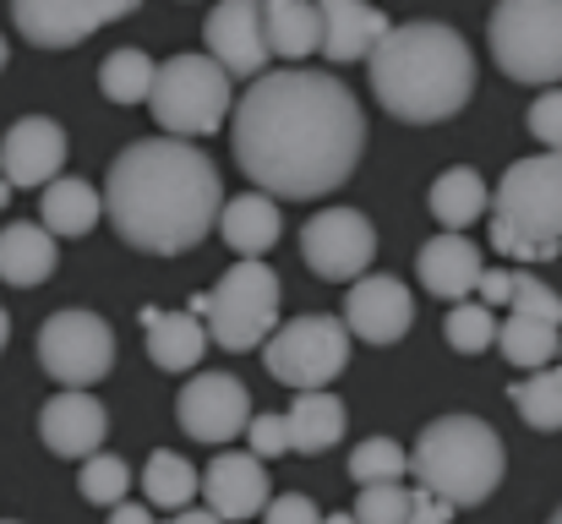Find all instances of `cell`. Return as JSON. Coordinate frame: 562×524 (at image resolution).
Instances as JSON below:
<instances>
[{"label":"cell","instance_id":"obj_1","mask_svg":"<svg viewBox=\"0 0 562 524\" xmlns=\"http://www.w3.org/2000/svg\"><path fill=\"white\" fill-rule=\"evenodd\" d=\"M229 143L235 165L257 180V191L312 202L356 175L367 148V115L339 77L284 66L262 71L240 93V104L229 110Z\"/></svg>","mask_w":562,"mask_h":524},{"label":"cell","instance_id":"obj_2","mask_svg":"<svg viewBox=\"0 0 562 524\" xmlns=\"http://www.w3.org/2000/svg\"><path fill=\"white\" fill-rule=\"evenodd\" d=\"M104 208L110 224L126 246L176 257L191 252L224 208V186L213 159L187 137H143L121 148L104 180Z\"/></svg>","mask_w":562,"mask_h":524},{"label":"cell","instance_id":"obj_3","mask_svg":"<svg viewBox=\"0 0 562 524\" xmlns=\"http://www.w3.org/2000/svg\"><path fill=\"white\" fill-rule=\"evenodd\" d=\"M372 93L393 121L431 126L470 104L475 93V55L448 22H404L387 27L367 55Z\"/></svg>","mask_w":562,"mask_h":524},{"label":"cell","instance_id":"obj_4","mask_svg":"<svg viewBox=\"0 0 562 524\" xmlns=\"http://www.w3.org/2000/svg\"><path fill=\"white\" fill-rule=\"evenodd\" d=\"M409 465H415L420 492H431L453 509H475L503 487L508 454H503V437L481 415H442L415 437Z\"/></svg>","mask_w":562,"mask_h":524},{"label":"cell","instance_id":"obj_5","mask_svg":"<svg viewBox=\"0 0 562 524\" xmlns=\"http://www.w3.org/2000/svg\"><path fill=\"white\" fill-rule=\"evenodd\" d=\"M492 246L514 263H547L562 246V154L508 165L492 191Z\"/></svg>","mask_w":562,"mask_h":524},{"label":"cell","instance_id":"obj_6","mask_svg":"<svg viewBox=\"0 0 562 524\" xmlns=\"http://www.w3.org/2000/svg\"><path fill=\"white\" fill-rule=\"evenodd\" d=\"M279 301H284L279 274L268 263H257V257H240L207 296H191L187 306L207 323L213 349L240 355V349L268 345V334L279 328Z\"/></svg>","mask_w":562,"mask_h":524},{"label":"cell","instance_id":"obj_7","mask_svg":"<svg viewBox=\"0 0 562 524\" xmlns=\"http://www.w3.org/2000/svg\"><path fill=\"white\" fill-rule=\"evenodd\" d=\"M486 44L503 77L530 88L562 82V0H497Z\"/></svg>","mask_w":562,"mask_h":524},{"label":"cell","instance_id":"obj_8","mask_svg":"<svg viewBox=\"0 0 562 524\" xmlns=\"http://www.w3.org/2000/svg\"><path fill=\"white\" fill-rule=\"evenodd\" d=\"M154 121L170 132V137H207L229 121L235 110V88H229V71L213 60V55H176L159 66L154 77Z\"/></svg>","mask_w":562,"mask_h":524},{"label":"cell","instance_id":"obj_9","mask_svg":"<svg viewBox=\"0 0 562 524\" xmlns=\"http://www.w3.org/2000/svg\"><path fill=\"white\" fill-rule=\"evenodd\" d=\"M262 366L284 388H328L350 366V328L339 317H290L268 334Z\"/></svg>","mask_w":562,"mask_h":524},{"label":"cell","instance_id":"obj_10","mask_svg":"<svg viewBox=\"0 0 562 524\" xmlns=\"http://www.w3.org/2000/svg\"><path fill=\"white\" fill-rule=\"evenodd\" d=\"M38 360L60 388H93L115 366V334L99 312L66 306L38 328Z\"/></svg>","mask_w":562,"mask_h":524},{"label":"cell","instance_id":"obj_11","mask_svg":"<svg viewBox=\"0 0 562 524\" xmlns=\"http://www.w3.org/2000/svg\"><path fill=\"white\" fill-rule=\"evenodd\" d=\"M301 252H306V268L328 285H356L376 257V230L367 213L356 208H328L317 219H306L301 230Z\"/></svg>","mask_w":562,"mask_h":524},{"label":"cell","instance_id":"obj_12","mask_svg":"<svg viewBox=\"0 0 562 524\" xmlns=\"http://www.w3.org/2000/svg\"><path fill=\"white\" fill-rule=\"evenodd\" d=\"M176 415H181V432L196 443H229V437H246V421H251V388L229 371H196L181 399H176Z\"/></svg>","mask_w":562,"mask_h":524},{"label":"cell","instance_id":"obj_13","mask_svg":"<svg viewBox=\"0 0 562 524\" xmlns=\"http://www.w3.org/2000/svg\"><path fill=\"white\" fill-rule=\"evenodd\" d=\"M143 0H11V22L38 49H71L104 22L132 16Z\"/></svg>","mask_w":562,"mask_h":524},{"label":"cell","instance_id":"obj_14","mask_svg":"<svg viewBox=\"0 0 562 524\" xmlns=\"http://www.w3.org/2000/svg\"><path fill=\"white\" fill-rule=\"evenodd\" d=\"M202 44L229 77H262V66L273 55L262 0H218L202 22Z\"/></svg>","mask_w":562,"mask_h":524},{"label":"cell","instance_id":"obj_15","mask_svg":"<svg viewBox=\"0 0 562 524\" xmlns=\"http://www.w3.org/2000/svg\"><path fill=\"white\" fill-rule=\"evenodd\" d=\"M415 323V301L404 290V279L393 274H361L350 285V301H345V328L367 345H393L404 339Z\"/></svg>","mask_w":562,"mask_h":524},{"label":"cell","instance_id":"obj_16","mask_svg":"<svg viewBox=\"0 0 562 524\" xmlns=\"http://www.w3.org/2000/svg\"><path fill=\"white\" fill-rule=\"evenodd\" d=\"M66 170V132L49 115H22L0 137V175L11 186H49Z\"/></svg>","mask_w":562,"mask_h":524},{"label":"cell","instance_id":"obj_17","mask_svg":"<svg viewBox=\"0 0 562 524\" xmlns=\"http://www.w3.org/2000/svg\"><path fill=\"white\" fill-rule=\"evenodd\" d=\"M202 498L224 524H246L268 509V470L257 454H218L202 470Z\"/></svg>","mask_w":562,"mask_h":524},{"label":"cell","instance_id":"obj_18","mask_svg":"<svg viewBox=\"0 0 562 524\" xmlns=\"http://www.w3.org/2000/svg\"><path fill=\"white\" fill-rule=\"evenodd\" d=\"M104 432H110V415H104V404H99L93 393H82V388L55 393V399L44 404V415H38V437H44V448L60 454V459H88V454H99Z\"/></svg>","mask_w":562,"mask_h":524},{"label":"cell","instance_id":"obj_19","mask_svg":"<svg viewBox=\"0 0 562 524\" xmlns=\"http://www.w3.org/2000/svg\"><path fill=\"white\" fill-rule=\"evenodd\" d=\"M415 268H420V285H426L437 301H464V296H475V285H481V274H486L481 246L464 241L459 230H442L437 241H426Z\"/></svg>","mask_w":562,"mask_h":524},{"label":"cell","instance_id":"obj_20","mask_svg":"<svg viewBox=\"0 0 562 524\" xmlns=\"http://www.w3.org/2000/svg\"><path fill=\"white\" fill-rule=\"evenodd\" d=\"M143 334H148V360L159 371H196V360L213 349L207 323L196 312H159L143 306Z\"/></svg>","mask_w":562,"mask_h":524},{"label":"cell","instance_id":"obj_21","mask_svg":"<svg viewBox=\"0 0 562 524\" xmlns=\"http://www.w3.org/2000/svg\"><path fill=\"white\" fill-rule=\"evenodd\" d=\"M323 5V55L328 60H367L376 38L393 27L372 0H317Z\"/></svg>","mask_w":562,"mask_h":524},{"label":"cell","instance_id":"obj_22","mask_svg":"<svg viewBox=\"0 0 562 524\" xmlns=\"http://www.w3.org/2000/svg\"><path fill=\"white\" fill-rule=\"evenodd\" d=\"M218 235L235 257H262L279 241V202L268 191H246L218 208Z\"/></svg>","mask_w":562,"mask_h":524},{"label":"cell","instance_id":"obj_23","mask_svg":"<svg viewBox=\"0 0 562 524\" xmlns=\"http://www.w3.org/2000/svg\"><path fill=\"white\" fill-rule=\"evenodd\" d=\"M38 219H44V230H49V235H66V241H77V235H88V230L104 219V191H99V186H88V180L55 175V180L44 186Z\"/></svg>","mask_w":562,"mask_h":524},{"label":"cell","instance_id":"obj_24","mask_svg":"<svg viewBox=\"0 0 562 524\" xmlns=\"http://www.w3.org/2000/svg\"><path fill=\"white\" fill-rule=\"evenodd\" d=\"M55 274V235L44 224H5L0 230V285L33 290Z\"/></svg>","mask_w":562,"mask_h":524},{"label":"cell","instance_id":"obj_25","mask_svg":"<svg viewBox=\"0 0 562 524\" xmlns=\"http://www.w3.org/2000/svg\"><path fill=\"white\" fill-rule=\"evenodd\" d=\"M284 421H290V454H328L345 437V426H350L345 404L334 393H323V388L295 393V404H290Z\"/></svg>","mask_w":562,"mask_h":524},{"label":"cell","instance_id":"obj_26","mask_svg":"<svg viewBox=\"0 0 562 524\" xmlns=\"http://www.w3.org/2000/svg\"><path fill=\"white\" fill-rule=\"evenodd\" d=\"M268 49L284 60H306L323 49V5L317 0H262Z\"/></svg>","mask_w":562,"mask_h":524},{"label":"cell","instance_id":"obj_27","mask_svg":"<svg viewBox=\"0 0 562 524\" xmlns=\"http://www.w3.org/2000/svg\"><path fill=\"white\" fill-rule=\"evenodd\" d=\"M486 208H492V191H486V180L470 170V165H453V170L437 175V186H431V219L442 230H459L464 235V224H475Z\"/></svg>","mask_w":562,"mask_h":524},{"label":"cell","instance_id":"obj_28","mask_svg":"<svg viewBox=\"0 0 562 524\" xmlns=\"http://www.w3.org/2000/svg\"><path fill=\"white\" fill-rule=\"evenodd\" d=\"M196 487H202V476L191 470L187 454H176V448H154V454H148V465H143L148 509H170V514H181V509H191Z\"/></svg>","mask_w":562,"mask_h":524},{"label":"cell","instance_id":"obj_29","mask_svg":"<svg viewBox=\"0 0 562 524\" xmlns=\"http://www.w3.org/2000/svg\"><path fill=\"white\" fill-rule=\"evenodd\" d=\"M497 345H503V355H508L514 366L541 371V366H552V360L562 355V328L558 323H541V317H519V312H508V317L497 323Z\"/></svg>","mask_w":562,"mask_h":524},{"label":"cell","instance_id":"obj_30","mask_svg":"<svg viewBox=\"0 0 562 524\" xmlns=\"http://www.w3.org/2000/svg\"><path fill=\"white\" fill-rule=\"evenodd\" d=\"M508 399H514V410L536 426V432H562V366H541V371H530V377H519L514 388H508Z\"/></svg>","mask_w":562,"mask_h":524},{"label":"cell","instance_id":"obj_31","mask_svg":"<svg viewBox=\"0 0 562 524\" xmlns=\"http://www.w3.org/2000/svg\"><path fill=\"white\" fill-rule=\"evenodd\" d=\"M154 77H159V66H154L143 49H115V55L99 66V88H104L110 104H148Z\"/></svg>","mask_w":562,"mask_h":524},{"label":"cell","instance_id":"obj_32","mask_svg":"<svg viewBox=\"0 0 562 524\" xmlns=\"http://www.w3.org/2000/svg\"><path fill=\"white\" fill-rule=\"evenodd\" d=\"M442 339L459 355H481V349L497 345V312L481 306V301H453L448 317H442Z\"/></svg>","mask_w":562,"mask_h":524},{"label":"cell","instance_id":"obj_33","mask_svg":"<svg viewBox=\"0 0 562 524\" xmlns=\"http://www.w3.org/2000/svg\"><path fill=\"white\" fill-rule=\"evenodd\" d=\"M404 470H409V454H404L393 437H367V443L350 454V481H361V487L404 481Z\"/></svg>","mask_w":562,"mask_h":524},{"label":"cell","instance_id":"obj_34","mask_svg":"<svg viewBox=\"0 0 562 524\" xmlns=\"http://www.w3.org/2000/svg\"><path fill=\"white\" fill-rule=\"evenodd\" d=\"M415 498H420V487L409 492L404 481H382V487H361L350 514H356V524H409Z\"/></svg>","mask_w":562,"mask_h":524},{"label":"cell","instance_id":"obj_35","mask_svg":"<svg viewBox=\"0 0 562 524\" xmlns=\"http://www.w3.org/2000/svg\"><path fill=\"white\" fill-rule=\"evenodd\" d=\"M126 487H132L126 459H115V454H88L82 459V498L88 503L115 509V503H126Z\"/></svg>","mask_w":562,"mask_h":524},{"label":"cell","instance_id":"obj_36","mask_svg":"<svg viewBox=\"0 0 562 524\" xmlns=\"http://www.w3.org/2000/svg\"><path fill=\"white\" fill-rule=\"evenodd\" d=\"M508 312H519V317H541V323H558L562 328V296L547 285V279H536V274H514Z\"/></svg>","mask_w":562,"mask_h":524},{"label":"cell","instance_id":"obj_37","mask_svg":"<svg viewBox=\"0 0 562 524\" xmlns=\"http://www.w3.org/2000/svg\"><path fill=\"white\" fill-rule=\"evenodd\" d=\"M246 443H251L257 459H279V454H290V421L284 415H251L246 421Z\"/></svg>","mask_w":562,"mask_h":524},{"label":"cell","instance_id":"obj_38","mask_svg":"<svg viewBox=\"0 0 562 524\" xmlns=\"http://www.w3.org/2000/svg\"><path fill=\"white\" fill-rule=\"evenodd\" d=\"M530 137H541L547 154H562V88H547L530 104Z\"/></svg>","mask_w":562,"mask_h":524},{"label":"cell","instance_id":"obj_39","mask_svg":"<svg viewBox=\"0 0 562 524\" xmlns=\"http://www.w3.org/2000/svg\"><path fill=\"white\" fill-rule=\"evenodd\" d=\"M262 524H323V514H317V503H312V498H301V492H284V498H268Z\"/></svg>","mask_w":562,"mask_h":524},{"label":"cell","instance_id":"obj_40","mask_svg":"<svg viewBox=\"0 0 562 524\" xmlns=\"http://www.w3.org/2000/svg\"><path fill=\"white\" fill-rule=\"evenodd\" d=\"M475 296H481V306H508V296H514V274H508V268H486L481 285H475Z\"/></svg>","mask_w":562,"mask_h":524},{"label":"cell","instance_id":"obj_41","mask_svg":"<svg viewBox=\"0 0 562 524\" xmlns=\"http://www.w3.org/2000/svg\"><path fill=\"white\" fill-rule=\"evenodd\" d=\"M448 520H453V503H442V498H431V492H420V498H415L409 524H448Z\"/></svg>","mask_w":562,"mask_h":524},{"label":"cell","instance_id":"obj_42","mask_svg":"<svg viewBox=\"0 0 562 524\" xmlns=\"http://www.w3.org/2000/svg\"><path fill=\"white\" fill-rule=\"evenodd\" d=\"M110 524H154V514H148L143 503H115V509H110Z\"/></svg>","mask_w":562,"mask_h":524},{"label":"cell","instance_id":"obj_43","mask_svg":"<svg viewBox=\"0 0 562 524\" xmlns=\"http://www.w3.org/2000/svg\"><path fill=\"white\" fill-rule=\"evenodd\" d=\"M170 524H224V520H218L213 509H181V514H176Z\"/></svg>","mask_w":562,"mask_h":524},{"label":"cell","instance_id":"obj_44","mask_svg":"<svg viewBox=\"0 0 562 524\" xmlns=\"http://www.w3.org/2000/svg\"><path fill=\"white\" fill-rule=\"evenodd\" d=\"M5 339H11V317H5V306H0V349H5Z\"/></svg>","mask_w":562,"mask_h":524},{"label":"cell","instance_id":"obj_45","mask_svg":"<svg viewBox=\"0 0 562 524\" xmlns=\"http://www.w3.org/2000/svg\"><path fill=\"white\" fill-rule=\"evenodd\" d=\"M5 202H11V180L0 175V208H5Z\"/></svg>","mask_w":562,"mask_h":524},{"label":"cell","instance_id":"obj_46","mask_svg":"<svg viewBox=\"0 0 562 524\" xmlns=\"http://www.w3.org/2000/svg\"><path fill=\"white\" fill-rule=\"evenodd\" d=\"M323 524H356V514H328Z\"/></svg>","mask_w":562,"mask_h":524},{"label":"cell","instance_id":"obj_47","mask_svg":"<svg viewBox=\"0 0 562 524\" xmlns=\"http://www.w3.org/2000/svg\"><path fill=\"white\" fill-rule=\"evenodd\" d=\"M0 71H5V38H0Z\"/></svg>","mask_w":562,"mask_h":524},{"label":"cell","instance_id":"obj_48","mask_svg":"<svg viewBox=\"0 0 562 524\" xmlns=\"http://www.w3.org/2000/svg\"><path fill=\"white\" fill-rule=\"evenodd\" d=\"M552 524H562V509H558V514H552Z\"/></svg>","mask_w":562,"mask_h":524}]
</instances>
